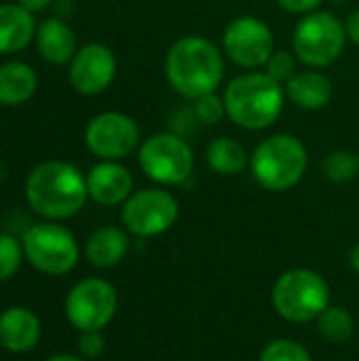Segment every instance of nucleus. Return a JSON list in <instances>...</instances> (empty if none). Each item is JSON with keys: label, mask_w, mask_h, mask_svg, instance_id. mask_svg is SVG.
I'll use <instances>...</instances> for the list:
<instances>
[{"label": "nucleus", "mask_w": 359, "mask_h": 361, "mask_svg": "<svg viewBox=\"0 0 359 361\" xmlns=\"http://www.w3.org/2000/svg\"><path fill=\"white\" fill-rule=\"evenodd\" d=\"M349 267H351V271L359 275V241L351 247V252H349Z\"/></svg>", "instance_id": "obj_33"}, {"label": "nucleus", "mask_w": 359, "mask_h": 361, "mask_svg": "<svg viewBox=\"0 0 359 361\" xmlns=\"http://www.w3.org/2000/svg\"><path fill=\"white\" fill-rule=\"evenodd\" d=\"M205 163L218 176H239L250 169V152L239 140L218 135L205 148Z\"/></svg>", "instance_id": "obj_20"}, {"label": "nucleus", "mask_w": 359, "mask_h": 361, "mask_svg": "<svg viewBox=\"0 0 359 361\" xmlns=\"http://www.w3.org/2000/svg\"><path fill=\"white\" fill-rule=\"evenodd\" d=\"M258 361H313V355L294 338H275L262 347Z\"/></svg>", "instance_id": "obj_24"}, {"label": "nucleus", "mask_w": 359, "mask_h": 361, "mask_svg": "<svg viewBox=\"0 0 359 361\" xmlns=\"http://www.w3.org/2000/svg\"><path fill=\"white\" fill-rule=\"evenodd\" d=\"M222 51L241 70H262L275 51L273 30L256 15H239L222 32Z\"/></svg>", "instance_id": "obj_11"}, {"label": "nucleus", "mask_w": 359, "mask_h": 361, "mask_svg": "<svg viewBox=\"0 0 359 361\" xmlns=\"http://www.w3.org/2000/svg\"><path fill=\"white\" fill-rule=\"evenodd\" d=\"M284 87L288 102L307 112L326 108L334 97V85L330 76H326L317 68L298 70Z\"/></svg>", "instance_id": "obj_15"}, {"label": "nucleus", "mask_w": 359, "mask_h": 361, "mask_svg": "<svg viewBox=\"0 0 359 361\" xmlns=\"http://www.w3.org/2000/svg\"><path fill=\"white\" fill-rule=\"evenodd\" d=\"M140 125L125 112H99L85 127V146L102 161L127 159L140 148Z\"/></svg>", "instance_id": "obj_12"}, {"label": "nucleus", "mask_w": 359, "mask_h": 361, "mask_svg": "<svg viewBox=\"0 0 359 361\" xmlns=\"http://www.w3.org/2000/svg\"><path fill=\"white\" fill-rule=\"evenodd\" d=\"M271 78H275L277 82L286 85L296 72H298V57L294 55V51L288 49H275L273 55L269 57L267 66L262 68Z\"/></svg>", "instance_id": "obj_25"}, {"label": "nucleus", "mask_w": 359, "mask_h": 361, "mask_svg": "<svg viewBox=\"0 0 359 361\" xmlns=\"http://www.w3.org/2000/svg\"><path fill=\"white\" fill-rule=\"evenodd\" d=\"M36 47L44 61L53 66L70 63L76 55V34L59 17H49L36 27Z\"/></svg>", "instance_id": "obj_17"}, {"label": "nucleus", "mask_w": 359, "mask_h": 361, "mask_svg": "<svg viewBox=\"0 0 359 361\" xmlns=\"http://www.w3.org/2000/svg\"><path fill=\"white\" fill-rule=\"evenodd\" d=\"M23 252L30 264L44 275H68L78 264V243L74 235L55 222H42L23 235Z\"/></svg>", "instance_id": "obj_9"}, {"label": "nucleus", "mask_w": 359, "mask_h": 361, "mask_svg": "<svg viewBox=\"0 0 359 361\" xmlns=\"http://www.w3.org/2000/svg\"><path fill=\"white\" fill-rule=\"evenodd\" d=\"M25 197L32 209L49 220L76 216L87 199V176L66 161H44L36 165L25 182Z\"/></svg>", "instance_id": "obj_3"}, {"label": "nucleus", "mask_w": 359, "mask_h": 361, "mask_svg": "<svg viewBox=\"0 0 359 361\" xmlns=\"http://www.w3.org/2000/svg\"><path fill=\"white\" fill-rule=\"evenodd\" d=\"M180 218L178 199L161 186L142 188L133 192L121 212L123 226L129 235L140 239H152L165 235Z\"/></svg>", "instance_id": "obj_8"}, {"label": "nucleus", "mask_w": 359, "mask_h": 361, "mask_svg": "<svg viewBox=\"0 0 359 361\" xmlns=\"http://www.w3.org/2000/svg\"><path fill=\"white\" fill-rule=\"evenodd\" d=\"M309 169V152L300 137L292 133L267 135L250 154L254 182L269 192H286L298 186Z\"/></svg>", "instance_id": "obj_4"}, {"label": "nucleus", "mask_w": 359, "mask_h": 361, "mask_svg": "<svg viewBox=\"0 0 359 361\" xmlns=\"http://www.w3.org/2000/svg\"><path fill=\"white\" fill-rule=\"evenodd\" d=\"M47 361H85V360H80V357H76V355L61 353V355H53V357H49Z\"/></svg>", "instance_id": "obj_34"}, {"label": "nucleus", "mask_w": 359, "mask_h": 361, "mask_svg": "<svg viewBox=\"0 0 359 361\" xmlns=\"http://www.w3.org/2000/svg\"><path fill=\"white\" fill-rule=\"evenodd\" d=\"M163 70L169 87L180 97L195 102L222 87L226 74L224 51L205 36L188 34L171 42Z\"/></svg>", "instance_id": "obj_1"}, {"label": "nucleus", "mask_w": 359, "mask_h": 361, "mask_svg": "<svg viewBox=\"0 0 359 361\" xmlns=\"http://www.w3.org/2000/svg\"><path fill=\"white\" fill-rule=\"evenodd\" d=\"M226 118L245 131H264L277 123L288 102L286 87L264 70H243L222 91Z\"/></svg>", "instance_id": "obj_2"}, {"label": "nucleus", "mask_w": 359, "mask_h": 361, "mask_svg": "<svg viewBox=\"0 0 359 361\" xmlns=\"http://www.w3.org/2000/svg\"><path fill=\"white\" fill-rule=\"evenodd\" d=\"M40 341V322L25 307H11L0 315V345L11 353H28Z\"/></svg>", "instance_id": "obj_16"}, {"label": "nucleus", "mask_w": 359, "mask_h": 361, "mask_svg": "<svg viewBox=\"0 0 359 361\" xmlns=\"http://www.w3.org/2000/svg\"><path fill=\"white\" fill-rule=\"evenodd\" d=\"M322 173L332 184H349L359 173V154L339 148L322 161Z\"/></svg>", "instance_id": "obj_23"}, {"label": "nucleus", "mask_w": 359, "mask_h": 361, "mask_svg": "<svg viewBox=\"0 0 359 361\" xmlns=\"http://www.w3.org/2000/svg\"><path fill=\"white\" fill-rule=\"evenodd\" d=\"M193 110H195L199 123L207 125V127H214V125L222 123V118H226V106H224L222 95H218V91L195 99Z\"/></svg>", "instance_id": "obj_27"}, {"label": "nucleus", "mask_w": 359, "mask_h": 361, "mask_svg": "<svg viewBox=\"0 0 359 361\" xmlns=\"http://www.w3.org/2000/svg\"><path fill=\"white\" fill-rule=\"evenodd\" d=\"M38 87L36 72L23 61H8L0 66V106L25 104Z\"/></svg>", "instance_id": "obj_21"}, {"label": "nucleus", "mask_w": 359, "mask_h": 361, "mask_svg": "<svg viewBox=\"0 0 359 361\" xmlns=\"http://www.w3.org/2000/svg\"><path fill=\"white\" fill-rule=\"evenodd\" d=\"M345 30H347V38L359 47V8L349 13V17L345 19Z\"/></svg>", "instance_id": "obj_31"}, {"label": "nucleus", "mask_w": 359, "mask_h": 361, "mask_svg": "<svg viewBox=\"0 0 359 361\" xmlns=\"http://www.w3.org/2000/svg\"><path fill=\"white\" fill-rule=\"evenodd\" d=\"M330 2H334V4H347L349 0H330Z\"/></svg>", "instance_id": "obj_35"}, {"label": "nucleus", "mask_w": 359, "mask_h": 361, "mask_svg": "<svg viewBox=\"0 0 359 361\" xmlns=\"http://www.w3.org/2000/svg\"><path fill=\"white\" fill-rule=\"evenodd\" d=\"M23 254V243L11 235H0V281L11 279L19 271Z\"/></svg>", "instance_id": "obj_26"}, {"label": "nucleus", "mask_w": 359, "mask_h": 361, "mask_svg": "<svg viewBox=\"0 0 359 361\" xmlns=\"http://www.w3.org/2000/svg\"><path fill=\"white\" fill-rule=\"evenodd\" d=\"M36 19L21 4H0V53H19L36 38Z\"/></svg>", "instance_id": "obj_19"}, {"label": "nucleus", "mask_w": 359, "mask_h": 361, "mask_svg": "<svg viewBox=\"0 0 359 361\" xmlns=\"http://www.w3.org/2000/svg\"><path fill=\"white\" fill-rule=\"evenodd\" d=\"M106 349V338L102 332H80L78 338V351L87 360H95L104 353Z\"/></svg>", "instance_id": "obj_29"}, {"label": "nucleus", "mask_w": 359, "mask_h": 361, "mask_svg": "<svg viewBox=\"0 0 359 361\" xmlns=\"http://www.w3.org/2000/svg\"><path fill=\"white\" fill-rule=\"evenodd\" d=\"M286 13L292 15H309L313 11H317V6L322 4V0H275Z\"/></svg>", "instance_id": "obj_30"}, {"label": "nucleus", "mask_w": 359, "mask_h": 361, "mask_svg": "<svg viewBox=\"0 0 359 361\" xmlns=\"http://www.w3.org/2000/svg\"><path fill=\"white\" fill-rule=\"evenodd\" d=\"M345 21L330 11H313L303 15L292 34V51L307 68L332 66L347 47Z\"/></svg>", "instance_id": "obj_6"}, {"label": "nucleus", "mask_w": 359, "mask_h": 361, "mask_svg": "<svg viewBox=\"0 0 359 361\" xmlns=\"http://www.w3.org/2000/svg\"><path fill=\"white\" fill-rule=\"evenodd\" d=\"M66 317L78 332H102L116 315L118 294L99 277L78 281L66 296Z\"/></svg>", "instance_id": "obj_10"}, {"label": "nucleus", "mask_w": 359, "mask_h": 361, "mask_svg": "<svg viewBox=\"0 0 359 361\" xmlns=\"http://www.w3.org/2000/svg\"><path fill=\"white\" fill-rule=\"evenodd\" d=\"M144 176L159 186H180L195 171V152L186 137L174 131L148 135L138 148Z\"/></svg>", "instance_id": "obj_7"}, {"label": "nucleus", "mask_w": 359, "mask_h": 361, "mask_svg": "<svg viewBox=\"0 0 359 361\" xmlns=\"http://www.w3.org/2000/svg\"><path fill=\"white\" fill-rule=\"evenodd\" d=\"M332 292L326 277L313 269H290L281 273L271 290L275 313L288 324L315 322L332 302Z\"/></svg>", "instance_id": "obj_5"}, {"label": "nucleus", "mask_w": 359, "mask_h": 361, "mask_svg": "<svg viewBox=\"0 0 359 361\" xmlns=\"http://www.w3.org/2000/svg\"><path fill=\"white\" fill-rule=\"evenodd\" d=\"M87 192L97 205H123L133 195V176L118 161H102L87 173Z\"/></svg>", "instance_id": "obj_14"}, {"label": "nucleus", "mask_w": 359, "mask_h": 361, "mask_svg": "<svg viewBox=\"0 0 359 361\" xmlns=\"http://www.w3.org/2000/svg\"><path fill=\"white\" fill-rule=\"evenodd\" d=\"M317 334L320 338H324L330 345H347L358 330L355 317L349 309L339 307V305H330L317 319Z\"/></svg>", "instance_id": "obj_22"}, {"label": "nucleus", "mask_w": 359, "mask_h": 361, "mask_svg": "<svg viewBox=\"0 0 359 361\" xmlns=\"http://www.w3.org/2000/svg\"><path fill=\"white\" fill-rule=\"evenodd\" d=\"M70 85L80 95L104 93L116 76V55L102 42H89L70 61Z\"/></svg>", "instance_id": "obj_13"}, {"label": "nucleus", "mask_w": 359, "mask_h": 361, "mask_svg": "<svg viewBox=\"0 0 359 361\" xmlns=\"http://www.w3.org/2000/svg\"><path fill=\"white\" fill-rule=\"evenodd\" d=\"M199 118L193 110V106L188 108H178L174 110V114L169 116V131L182 135V137H188L190 133H195L199 129Z\"/></svg>", "instance_id": "obj_28"}, {"label": "nucleus", "mask_w": 359, "mask_h": 361, "mask_svg": "<svg viewBox=\"0 0 359 361\" xmlns=\"http://www.w3.org/2000/svg\"><path fill=\"white\" fill-rule=\"evenodd\" d=\"M129 252V233L118 226H99L85 245V256L95 269L118 267Z\"/></svg>", "instance_id": "obj_18"}, {"label": "nucleus", "mask_w": 359, "mask_h": 361, "mask_svg": "<svg viewBox=\"0 0 359 361\" xmlns=\"http://www.w3.org/2000/svg\"><path fill=\"white\" fill-rule=\"evenodd\" d=\"M53 0H19V4L21 6H25L28 11H42V8H47L49 4H51Z\"/></svg>", "instance_id": "obj_32"}]
</instances>
